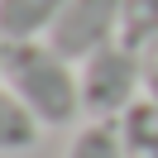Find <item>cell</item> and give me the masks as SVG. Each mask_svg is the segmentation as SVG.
<instances>
[{
    "instance_id": "52a82bcc",
    "label": "cell",
    "mask_w": 158,
    "mask_h": 158,
    "mask_svg": "<svg viewBox=\"0 0 158 158\" xmlns=\"http://www.w3.org/2000/svg\"><path fill=\"white\" fill-rule=\"evenodd\" d=\"M120 43L134 53L158 43V0H120Z\"/></svg>"
},
{
    "instance_id": "5b68a950",
    "label": "cell",
    "mask_w": 158,
    "mask_h": 158,
    "mask_svg": "<svg viewBox=\"0 0 158 158\" xmlns=\"http://www.w3.org/2000/svg\"><path fill=\"white\" fill-rule=\"evenodd\" d=\"M115 125H120L125 158H158V106H153L148 96H139Z\"/></svg>"
},
{
    "instance_id": "6da1fadb",
    "label": "cell",
    "mask_w": 158,
    "mask_h": 158,
    "mask_svg": "<svg viewBox=\"0 0 158 158\" xmlns=\"http://www.w3.org/2000/svg\"><path fill=\"white\" fill-rule=\"evenodd\" d=\"M0 81L34 110V120L48 129H62L81 115V81L72 72V62L53 48L48 39H29V43H10L5 53V72Z\"/></svg>"
},
{
    "instance_id": "7a4b0ae2",
    "label": "cell",
    "mask_w": 158,
    "mask_h": 158,
    "mask_svg": "<svg viewBox=\"0 0 158 158\" xmlns=\"http://www.w3.org/2000/svg\"><path fill=\"white\" fill-rule=\"evenodd\" d=\"M77 81H81V110H86L91 120H120L139 101L144 58H139L129 43H110V48H101L96 58L81 62Z\"/></svg>"
},
{
    "instance_id": "ba28073f",
    "label": "cell",
    "mask_w": 158,
    "mask_h": 158,
    "mask_svg": "<svg viewBox=\"0 0 158 158\" xmlns=\"http://www.w3.org/2000/svg\"><path fill=\"white\" fill-rule=\"evenodd\" d=\"M67 158H125V144H120V125L115 120H91L86 129H77Z\"/></svg>"
},
{
    "instance_id": "277c9868",
    "label": "cell",
    "mask_w": 158,
    "mask_h": 158,
    "mask_svg": "<svg viewBox=\"0 0 158 158\" xmlns=\"http://www.w3.org/2000/svg\"><path fill=\"white\" fill-rule=\"evenodd\" d=\"M67 0H0V34L10 43L48 39V29L58 24Z\"/></svg>"
},
{
    "instance_id": "3957f363",
    "label": "cell",
    "mask_w": 158,
    "mask_h": 158,
    "mask_svg": "<svg viewBox=\"0 0 158 158\" xmlns=\"http://www.w3.org/2000/svg\"><path fill=\"white\" fill-rule=\"evenodd\" d=\"M48 43L67 62H86L101 48L120 43V0H67L58 24L48 29Z\"/></svg>"
},
{
    "instance_id": "8992f818",
    "label": "cell",
    "mask_w": 158,
    "mask_h": 158,
    "mask_svg": "<svg viewBox=\"0 0 158 158\" xmlns=\"http://www.w3.org/2000/svg\"><path fill=\"white\" fill-rule=\"evenodd\" d=\"M39 120L34 110L15 96L10 86H0V153H24V148L39 144Z\"/></svg>"
},
{
    "instance_id": "30bf717a",
    "label": "cell",
    "mask_w": 158,
    "mask_h": 158,
    "mask_svg": "<svg viewBox=\"0 0 158 158\" xmlns=\"http://www.w3.org/2000/svg\"><path fill=\"white\" fill-rule=\"evenodd\" d=\"M5 53H10V39L0 34V72H5Z\"/></svg>"
},
{
    "instance_id": "9c48e42d",
    "label": "cell",
    "mask_w": 158,
    "mask_h": 158,
    "mask_svg": "<svg viewBox=\"0 0 158 158\" xmlns=\"http://www.w3.org/2000/svg\"><path fill=\"white\" fill-rule=\"evenodd\" d=\"M139 58H144V96L158 106V43H148Z\"/></svg>"
}]
</instances>
